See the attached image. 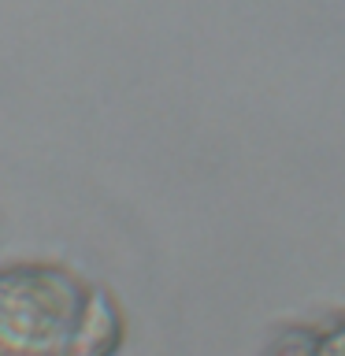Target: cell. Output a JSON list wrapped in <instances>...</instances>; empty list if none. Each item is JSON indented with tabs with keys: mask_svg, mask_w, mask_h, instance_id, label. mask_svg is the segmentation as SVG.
<instances>
[{
	"mask_svg": "<svg viewBox=\"0 0 345 356\" xmlns=\"http://www.w3.org/2000/svg\"><path fill=\"white\" fill-rule=\"evenodd\" d=\"M122 316L104 289L56 264L0 271V356H111Z\"/></svg>",
	"mask_w": 345,
	"mask_h": 356,
	"instance_id": "1",
	"label": "cell"
},
{
	"mask_svg": "<svg viewBox=\"0 0 345 356\" xmlns=\"http://www.w3.org/2000/svg\"><path fill=\"white\" fill-rule=\"evenodd\" d=\"M312 356H345V323L330 334H312Z\"/></svg>",
	"mask_w": 345,
	"mask_h": 356,
	"instance_id": "2",
	"label": "cell"
}]
</instances>
